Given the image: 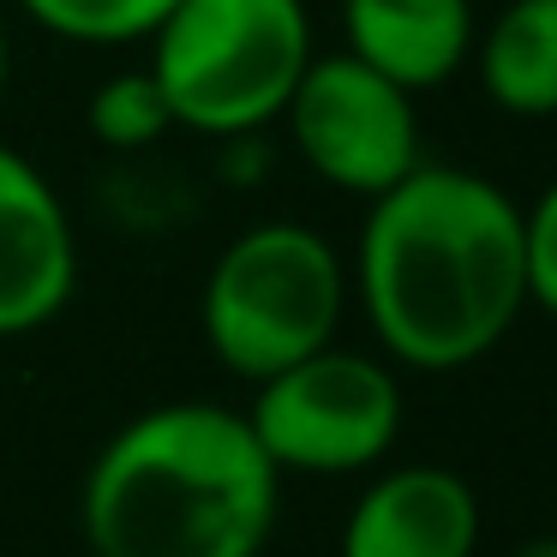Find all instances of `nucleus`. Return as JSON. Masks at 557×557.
Instances as JSON below:
<instances>
[{
  "instance_id": "obj_1",
  "label": "nucleus",
  "mask_w": 557,
  "mask_h": 557,
  "mask_svg": "<svg viewBox=\"0 0 557 557\" xmlns=\"http://www.w3.org/2000/svg\"><path fill=\"white\" fill-rule=\"evenodd\" d=\"M348 288L389 366L461 372L528 312L521 205L456 162H420L366 198Z\"/></svg>"
},
{
  "instance_id": "obj_2",
  "label": "nucleus",
  "mask_w": 557,
  "mask_h": 557,
  "mask_svg": "<svg viewBox=\"0 0 557 557\" xmlns=\"http://www.w3.org/2000/svg\"><path fill=\"white\" fill-rule=\"evenodd\" d=\"M282 473L246 408L157 401L97 449L78 492L90 557H264Z\"/></svg>"
},
{
  "instance_id": "obj_3",
  "label": "nucleus",
  "mask_w": 557,
  "mask_h": 557,
  "mask_svg": "<svg viewBox=\"0 0 557 557\" xmlns=\"http://www.w3.org/2000/svg\"><path fill=\"white\" fill-rule=\"evenodd\" d=\"M145 49L174 126L246 138L282 121L318 42L306 0H181Z\"/></svg>"
},
{
  "instance_id": "obj_4",
  "label": "nucleus",
  "mask_w": 557,
  "mask_h": 557,
  "mask_svg": "<svg viewBox=\"0 0 557 557\" xmlns=\"http://www.w3.org/2000/svg\"><path fill=\"white\" fill-rule=\"evenodd\" d=\"M354 288L348 258L306 222H258L216 252L198 324L222 372L264 384L270 372L330 348Z\"/></svg>"
},
{
  "instance_id": "obj_5",
  "label": "nucleus",
  "mask_w": 557,
  "mask_h": 557,
  "mask_svg": "<svg viewBox=\"0 0 557 557\" xmlns=\"http://www.w3.org/2000/svg\"><path fill=\"white\" fill-rule=\"evenodd\" d=\"M246 425L258 432L282 480L288 473H306V480L372 473L401 437L396 366L330 342L252 384Z\"/></svg>"
},
{
  "instance_id": "obj_6",
  "label": "nucleus",
  "mask_w": 557,
  "mask_h": 557,
  "mask_svg": "<svg viewBox=\"0 0 557 557\" xmlns=\"http://www.w3.org/2000/svg\"><path fill=\"white\" fill-rule=\"evenodd\" d=\"M282 126H288L306 169L354 198L389 193L401 174H413L425 162L413 90L372 73L348 49L312 54L306 78L294 85L288 109H282Z\"/></svg>"
},
{
  "instance_id": "obj_7",
  "label": "nucleus",
  "mask_w": 557,
  "mask_h": 557,
  "mask_svg": "<svg viewBox=\"0 0 557 557\" xmlns=\"http://www.w3.org/2000/svg\"><path fill=\"white\" fill-rule=\"evenodd\" d=\"M78 294V234L54 181L0 145V342L37 336Z\"/></svg>"
},
{
  "instance_id": "obj_8",
  "label": "nucleus",
  "mask_w": 557,
  "mask_h": 557,
  "mask_svg": "<svg viewBox=\"0 0 557 557\" xmlns=\"http://www.w3.org/2000/svg\"><path fill=\"white\" fill-rule=\"evenodd\" d=\"M480 552V492L456 468L401 461L366 480L342 521L336 557H473Z\"/></svg>"
},
{
  "instance_id": "obj_9",
  "label": "nucleus",
  "mask_w": 557,
  "mask_h": 557,
  "mask_svg": "<svg viewBox=\"0 0 557 557\" xmlns=\"http://www.w3.org/2000/svg\"><path fill=\"white\" fill-rule=\"evenodd\" d=\"M342 49L401 90H437L473 61L468 0H342Z\"/></svg>"
},
{
  "instance_id": "obj_10",
  "label": "nucleus",
  "mask_w": 557,
  "mask_h": 557,
  "mask_svg": "<svg viewBox=\"0 0 557 557\" xmlns=\"http://www.w3.org/2000/svg\"><path fill=\"white\" fill-rule=\"evenodd\" d=\"M473 66L492 109L516 121L557 114V0H509L473 37Z\"/></svg>"
},
{
  "instance_id": "obj_11",
  "label": "nucleus",
  "mask_w": 557,
  "mask_h": 557,
  "mask_svg": "<svg viewBox=\"0 0 557 557\" xmlns=\"http://www.w3.org/2000/svg\"><path fill=\"white\" fill-rule=\"evenodd\" d=\"M174 7H181V0H18V13H25L30 25H42L61 42H78V49L150 42Z\"/></svg>"
},
{
  "instance_id": "obj_12",
  "label": "nucleus",
  "mask_w": 557,
  "mask_h": 557,
  "mask_svg": "<svg viewBox=\"0 0 557 557\" xmlns=\"http://www.w3.org/2000/svg\"><path fill=\"white\" fill-rule=\"evenodd\" d=\"M85 126L102 150H150L174 133V114H169V102H162L150 66H133V73H114L90 90Z\"/></svg>"
},
{
  "instance_id": "obj_13",
  "label": "nucleus",
  "mask_w": 557,
  "mask_h": 557,
  "mask_svg": "<svg viewBox=\"0 0 557 557\" xmlns=\"http://www.w3.org/2000/svg\"><path fill=\"white\" fill-rule=\"evenodd\" d=\"M521 246H528V306L557 318V181L521 210Z\"/></svg>"
},
{
  "instance_id": "obj_14",
  "label": "nucleus",
  "mask_w": 557,
  "mask_h": 557,
  "mask_svg": "<svg viewBox=\"0 0 557 557\" xmlns=\"http://www.w3.org/2000/svg\"><path fill=\"white\" fill-rule=\"evenodd\" d=\"M13 90V37H7V18H0V102Z\"/></svg>"
},
{
  "instance_id": "obj_15",
  "label": "nucleus",
  "mask_w": 557,
  "mask_h": 557,
  "mask_svg": "<svg viewBox=\"0 0 557 557\" xmlns=\"http://www.w3.org/2000/svg\"><path fill=\"white\" fill-rule=\"evenodd\" d=\"M516 557H557V533H540V540H528Z\"/></svg>"
}]
</instances>
